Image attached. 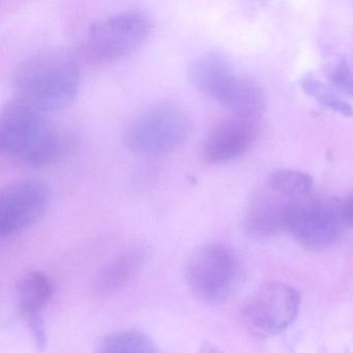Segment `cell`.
<instances>
[{
    "instance_id": "obj_4",
    "label": "cell",
    "mask_w": 353,
    "mask_h": 353,
    "mask_svg": "<svg viewBox=\"0 0 353 353\" xmlns=\"http://www.w3.org/2000/svg\"><path fill=\"white\" fill-rule=\"evenodd\" d=\"M192 83L204 96L231 111L232 115L259 121L266 108L265 92L251 78L239 73L216 52L198 57L190 68Z\"/></svg>"
},
{
    "instance_id": "obj_6",
    "label": "cell",
    "mask_w": 353,
    "mask_h": 353,
    "mask_svg": "<svg viewBox=\"0 0 353 353\" xmlns=\"http://www.w3.org/2000/svg\"><path fill=\"white\" fill-rule=\"evenodd\" d=\"M152 28V19L141 10L107 14L92 22L84 32L80 41V54L94 65L111 63L139 48Z\"/></svg>"
},
{
    "instance_id": "obj_16",
    "label": "cell",
    "mask_w": 353,
    "mask_h": 353,
    "mask_svg": "<svg viewBox=\"0 0 353 353\" xmlns=\"http://www.w3.org/2000/svg\"><path fill=\"white\" fill-rule=\"evenodd\" d=\"M325 75L338 92L353 99V68L343 57H334L327 61Z\"/></svg>"
},
{
    "instance_id": "obj_13",
    "label": "cell",
    "mask_w": 353,
    "mask_h": 353,
    "mask_svg": "<svg viewBox=\"0 0 353 353\" xmlns=\"http://www.w3.org/2000/svg\"><path fill=\"white\" fill-rule=\"evenodd\" d=\"M54 294V285L41 272H30L20 279L17 285V301L26 319L42 315Z\"/></svg>"
},
{
    "instance_id": "obj_1",
    "label": "cell",
    "mask_w": 353,
    "mask_h": 353,
    "mask_svg": "<svg viewBox=\"0 0 353 353\" xmlns=\"http://www.w3.org/2000/svg\"><path fill=\"white\" fill-rule=\"evenodd\" d=\"M71 138L47 113L16 98L6 103L0 117V148L11 162L28 168L48 166L63 159Z\"/></svg>"
},
{
    "instance_id": "obj_9",
    "label": "cell",
    "mask_w": 353,
    "mask_h": 353,
    "mask_svg": "<svg viewBox=\"0 0 353 353\" xmlns=\"http://www.w3.org/2000/svg\"><path fill=\"white\" fill-rule=\"evenodd\" d=\"M49 190L36 179H20L8 183L0 193V234H19L36 224L46 212Z\"/></svg>"
},
{
    "instance_id": "obj_2",
    "label": "cell",
    "mask_w": 353,
    "mask_h": 353,
    "mask_svg": "<svg viewBox=\"0 0 353 353\" xmlns=\"http://www.w3.org/2000/svg\"><path fill=\"white\" fill-rule=\"evenodd\" d=\"M81 82L79 63L63 47L37 50L18 63L12 75L14 98L43 112L68 106Z\"/></svg>"
},
{
    "instance_id": "obj_11",
    "label": "cell",
    "mask_w": 353,
    "mask_h": 353,
    "mask_svg": "<svg viewBox=\"0 0 353 353\" xmlns=\"http://www.w3.org/2000/svg\"><path fill=\"white\" fill-rule=\"evenodd\" d=\"M258 121L237 115L223 119L206 135L202 159L212 164H222L243 156L257 138Z\"/></svg>"
},
{
    "instance_id": "obj_12",
    "label": "cell",
    "mask_w": 353,
    "mask_h": 353,
    "mask_svg": "<svg viewBox=\"0 0 353 353\" xmlns=\"http://www.w3.org/2000/svg\"><path fill=\"white\" fill-rule=\"evenodd\" d=\"M145 262L142 248L127 250L99 270L92 283V290L98 296H107L127 286L141 270Z\"/></svg>"
},
{
    "instance_id": "obj_19",
    "label": "cell",
    "mask_w": 353,
    "mask_h": 353,
    "mask_svg": "<svg viewBox=\"0 0 353 353\" xmlns=\"http://www.w3.org/2000/svg\"><path fill=\"white\" fill-rule=\"evenodd\" d=\"M198 353H223V351L212 343L204 342L200 346Z\"/></svg>"
},
{
    "instance_id": "obj_15",
    "label": "cell",
    "mask_w": 353,
    "mask_h": 353,
    "mask_svg": "<svg viewBox=\"0 0 353 353\" xmlns=\"http://www.w3.org/2000/svg\"><path fill=\"white\" fill-rule=\"evenodd\" d=\"M301 88L307 96L315 99L322 106L342 117L353 119L352 105L344 100L332 84L326 83L315 76L307 75L301 79Z\"/></svg>"
},
{
    "instance_id": "obj_14",
    "label": "cell",
    "mask_w": 353,
    "mask_h": 353,
    "mask_svg": "<svg viewBox=\"0 0 353 353\" xmlns=\"http://www.w3.org/2000/svg\"><path fill=\"white\" fill-rule=\"evenodd\" d=\"M96 353H161L154 341L145 332L125 330L105 336Z\"/></svg>"
},
{
    "instance_id": "obj_17",
    "label": "cell",
    "mask_w": 353,
    "mask_h": 353,
    "mask_svg": "<svg viewBox=\"0 0 353 353\" xmlns=\"http://www.w3.org/2000/svg\"><path fill=\"white\" fill-rule=\"evenodd\" d=\"M30 328V334L34 345L40 351H44L48 345V334H47L46 324L42 315L34 316V317L26 319Z\"/></svg>"
},
{
    "instance_id": "obj_3",
    "label": "cell",
    "mask_w": 353,
    "mask_h": 353,
    "mask_svg": "<svg viewBox=\"0 0 353 353\" xmlns=\"http://www.w3.org/2000/svg\"><path fill=\"white\" fill-rule=\"evenodd\" d=\"M313 179L307 173L282 169L270 173L254 193L245 228L254 237L290 232L301 210L313 199Z\"/></svg>"
},
{
    "instance_id": "obj_7",
    "label": "cell",
    "mask_w": 353,
    "mask_h": 353,
    "mask_svg": "<svg viewBox=\"0 0 353 353\" xmlns=\"http://www.w3.org/2000/svg\"><path fill=\"white\" fill-rule=\"evenodd\" d=\"M185 278L198 301L219 303L230 299L243 284V268L236 254L219 243L193 252L185 264Z\"/></svg>"
},
{
    "instance_id": "obj_5",
    "label": "cell",
    "mask_w": 353,
    "mask_h": 353,
    "mask_svg": "<svg viewBox=\"0 0 353 353\" xmlns=\"http://www.w3.org/2000/svg\"><path fill=\"white\" fill-rule=\"evenodd\" d=\"M191 130L189 113L172 101L152 103L136 113L123 132V145L140 156H158L181 146Z\"/></svg>"
},
{
    "instance_id": "obj_8",
    "label": "cell",
    "mask_w": 353,
    "mask_h": 353,
    "mask_svg": "<svg viewBox=\"0 0 353 353\" xmlns=\"http://www.w3.org/2000/svg\"><path fill=\"white\" fill-rule=\"evenodd\" d=\"M301 307V294L290 285L270 282L262 285L243 307V320L261 336H276L292 324Z\"/></svg>"
},
{
    "instance_id": "obj_10",
    "label": "cell",
    "mask_w": 353,
    "mask_h": 353,
    "mask_svg": "<svg viewBox=\"0 0 353 353\" xmlns=\"http://www.w3.org/2000/svg\"><path fill=\"white\" fill-rule=\"evenodd\" d=\"M344 225L342 200L314 197L293 223L290 233L307 249L323 250L336 243Z\"/></svg>"
},
{
    "instance_id": "obj_18",
    "label": "cell",
    "mask_w": 353,
    "mask_h": 353,
    "mask_svg": "<svg viewBox=\"0 0 353 353\" xmlns=\"http://www.w3.org/2000/svg\"><path fill=\"white\" fill-rule=\"evenodd\" d=\"M342 214L344 224L353 228V197L342 200Z\"/></svg>"
}]
</instances>
